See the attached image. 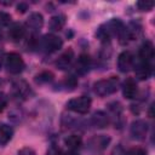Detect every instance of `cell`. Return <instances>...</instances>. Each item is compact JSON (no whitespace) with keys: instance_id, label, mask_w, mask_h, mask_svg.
Segmentation results:
<instances>
[{"instance_id":"obj_1","label":"cell","mask_w":155,"mask_h":155,"mask_svg":"<svg viewBox=\"0 0 155 155\" xmlns=\"http://www.w3.org/2000/svg\"><path fill=\"white\" fill-rule=\"evenodd\" d=\"M124 23L119 19V18H111L110 21H108L107 23L102 24L98 29H97V33L96 35L98 36L99 40L102 41H108L110 40L113 36L115 35H120V33L124 29Z\"/></svg>"},{"instance_id":"obj_2","label":"cell","mask_w":155,"mask_h":155,"mask_svg":"<svg viewBox=\"0 0 155 155\" xmlns=\"http://www.w3.org/2000/svg\"><path fill=\"white\" fill-rule=\"evenodd\" d=\"M119 79L115 76H110L108 79H102L99 81H97L93 85V91L96 94H98L99 97H105L109 94H113L117 91L119 88Z\"/></svg>"},{"instance_id":"obj_3","label":"cell","mask_w":155,"mask_h":155,"mask_svg":"<svg viewBox=\"0 0 155 155\" xmlns=\"http://www.w3.org/2000/svg\"><path fill=\"white\" fill-rule=\"evenodd\" d=\"M91 98L87 96H80L76 98H73L70 101H68L67 103V109L78 113V114H86L88 113L90 108H91Z\"/></svg>"},{"instance_id":"obj_4","label":"cell","mask_w":155,"mask_h":155,"mask_svg":"<svg viewBox=\"0 0 155 155\" xmlns=\"http://www.w3.org/2000/svg\"><path fill=\"white\" fill-rule=\"evenodd\" d=\"M39 46H40V48L42 51H45L47 53H53V52L58 51L63 46V41L57 35L47 34V35L42 36V39H40Z\"/></svg>"},{"instance_id":"obj_5","label":"cell","mask_w":155,"mask_h":155,"mask_svg":"<svg viewBox=\"0 0 155 155\" xmlns=\"http://www.w3.org/2000/svg\"><path fill=\"white\" fill-rule=\"evenodd\" d=\"M5 67L11 74H19L24 69V61L18 53L11 52L5 57Z\"/></svg>"},{"instance_id":"obj_6","label":"cell","mask_w":155,"mask_h":155,"mask_svg":"<svg viewBox=\"0 0 155 155\" xmlns=\"http://www.w3.org/2000/svg\"><path fill=\"white\" fill-rule=\"evenodd\" d=\"M134 67V57L132 52L124 51L117 57V68L121 73H127Z\"/></svg>"},{"instance_id":"obj_7","label":"cell","mask_w":155,"mask_h":155,"mask_svg":"<svg viewBox=\"0 0 155 155\" xmlns=\"http://www.w3.org/2000/svg\"><path fill=\"white\" fill-rule=\"evenodd\" d=\"M131 136L132 138L137 139V140H142L145 138L147 133H148V124L144 120H136L132 122L131 125Z\"/></svg>"},{"instance_id":"obj_8","label":"cell","mask_w":155,"mask_h":155,"mask_svg":"<svg viewBox=\"0 0 155 155\" xmlns=\"http://www.w3.org/2000/svg\"><path fill=\"white\" fill-rule=\"evenodd\" d=\"M154 56H155V50H154L153 42L151 41H144L142 44V46L139 47V53H138L139 61L151 64V61H153Z\"/></svg>"},{"instance_id":"obj_9","label":"cell","mask_w":155,"mask_h":155,"mask_svg":"<svg viewBox=\"0 0 155 155\" xmlns=\"http://www.w3.org/2000/svg\"><path fill=\"white\" fill-rule=\"evenodd\" d=\"M134 71H136V76L139 80H147L153 74V65L150 63H144L139 61V63L134 65Z\"/></svg>"},{"instance_id":"obj_10","label":"cell","mask_w":155,"mask_h":155,"mask_svg":"<svg viewBox=\"0 0 155 155\" xmlns=\"http://www.w3.org/2000/svg\"><path fill=\"white\" fill-rule=\"evenodd\" d=\"M137 92H138V87H137L136 81L132 78L126 79L122 84V94H124V97L128 98V99L136 98Z\"/></svg>"},{"instance_id":"obj_11","label":"cell","mask_w":155,"mask_h":155,"mask_svg":"<svg viewBox=\"0 0 155 155\" xmlns=\"http://www.w3.org/2000/svg\"><path fill=\"white\" fill-rule=\"evenodd\" d=\"M91 125L94 127V128H104L108 126L109 124V115L105 114L104 111H96L92 116H91V120H90Z\"/></svg>"},{"instance_id":"obj_12","label":"cell","mask_w":155,"mask_h":155,"mask_svg":"<svg viewBox=\"0 0 155 155\" xmlns=\"http://www.w3.org/2000/svg\"><path fill=\"white\" fill-rule=\"evenodd\" d=\"M25 35V29L21 23H13L8 28V38L13 42L21 41Z\"/></svg>"},{"instance_id":"obj_13","label":"cell","mask_w":155,"mask_h":155,"mask_svg":"<svg viewBox=\"0 0 155 155\" xmlns=\"http://www.w3.org/2000/svg\"><path fill=\"white\" fill-rule=\"evenodd\" d=\"M73 58H74V51L71 48H69L65 52H63L59 56V58L56 61V67L61 70H65L70 67V64L73 62Z\"/></svg>"},{"instance_id":"obj_14","label":"cell","mask_w":155,"mask_h":155,"mask_svg":"<svg viewBox=\"0 0 155 155\" xmlns=\"http://www.w3.org/2000/svg\"><path fill=\"white\" fill-rule=\"evenodd\" d=\"M42 24H44V17H42L41 13H39V12H33V13L29 15V17H28V19H27V27H28L30 30L38 31V30L41 29Z\"/></svg>"},{"instance_id":"obj_15","label":"cell","mask_w":155,"mask_h":155,"mask_svg":"<svg viewBox=\"0 0 155 155\" xmlns=\"http://www.w3.org/2000/svg\"><path fill=\"white\" fill-rule=\"evenodd\" d=\"M91 67V58L88 54L86 53H82L79 56L78 61H76V64H75V70L78 74L82 75V74H86L88 71Z\"/></svg>"},{"instance_id":"obj_16","label":"cell","mask_w":155,"mask_h":155,"mask_svg":"<svg viewBox=\"0 0 155 155\" xmlns=\"http://www.w3.org/2000/svg\"><path fill=\"white\" fill-rule=\"evenodd\" d=\"M12 88H13L15 94H16L17 97H22V98L27 97L28 93H29V91H30L28 84H27L25 81H23V80H17V81H15L13 85H12Z\"/></svg>"},{"instance_id":"obj_17","label":"cell","mask_w":155,"mask_h":155,"mask_svg":"<svg viewBox=\"0 0 155 155\" xmlns=\"http://www.w3.org/2000/svg\"><path fill=\"white\" fill-rule=\"evenodd\" d=\"M109 142H110V138L109 137L101 134V136H97V137H94V138L91 139L90 147L92 149H94V150H103V149H105L108 147Z\"/></svg>"},{"instance_id":"obj_18","label":"cell","mask_w":155,"mask_h":155,"mask_svg":"<svg viewBox=\"0 0 155 155\" xmlns=\"http://www.w3.org/2000/svg\"><path fill=\"white\" fill-rule=\"evenodd\" d=\"M13 136V130L11 126L6 124H0V144L5 145L7 144Z\"/></svg>"},{"instance_id":"obj_19","label":"cell","mask_w":155,"mask_h":155,"mask_svg":"<svg viewBox=\"0 0 155 155\" xmlns=\"http://www.w3.org/2000/svg\"><path fill=\"white\" fill-rule=\"evenodd\" d=\"M64 24H65V17L62 16V15H57V16L51 17V19H50V22H48V27H50V29L53 30V31H59V30H62L63 27H64Z\"/></svg>"},{"instance_id":"obj_20","label":"cell","mask_w":155,"mask_h":155,"mask_svg":"<svg viewBox=\"0 0 155 155\" xmlns=\"http://www.w3.org/2000/svg\"><path fill=\"white\" fill-rule=\"evenodd\" d=\"M64 144L69 148V150H76V149H79L80 147H81V144H82V139H81V137L80 136H78V134H70V136H68L65 139H64Z\"/></svg>"},{"instance_id":"obj_21","label":"cell","mask_w":155,"mask_h":155,"mask_svg":"<svg viewBox=\"0 0 155 155\" xmlns=\"http://www.w3.org/2000/svg\"><path fill=\"white\" fill-rule=\"evenodd\" d=\"M136 6L140 11H150L154 7V2L153 1H148V0H140V1L136 2Z\"/></svg>"},{"instance_id":"obj_22","label":"cell","mask_w":155,"mask_h":155,"mask_svg":"<svg viewBox=\"0 0 155 155\" xmlns=\"http://www.w3.org/2000/svg\"><path fill=\"white\" fill-rule=\"evenodd\" d=\"M53 78V74L51 71H42L40 73L38 76H36V81L40 82V84H44V82H50Z\"/></svg>"},{"instance_id":"obj_23","label":"cell","mask_w":155,"mask_h":155,"mask_svg":"<svg viewBox=\"0 0 155 155\" xmlns=\"http://www.w3.org/2000/svg\"><path fill=\"white\" fill-rule=\"evenodd\" d=\"M11 21V16L6 12H0V27L7 25Z\"/></svg>"},{"instance_id":"obj_24","label":"cell","mask_w":155,"mask_h":155,"mask_svg":"<svg viewBox=\"0 0 155 155\" xmlns=\"http://www.w3.org/2000/svg\"><path fill=\"white\" fill-rule=\"evenodd\" d=\"M126 155H147V150L143 148H132L126 153Z\"/></svg>"},{"instance_id":"obj_25","label":"cell","mask_w":155,"mask_h":155,"mask_svg":"<svg viewBox=\"0 0 155 155\" xmlns=\"http://www.w3.org/2000/svg\"><path fill=\"white\" fill-rule=\"evenodd\" d=\"M64 84H65V86L67 87H75L76 86V84H78V80H76V78H74L73 75H69V76H67L65 78V80H64Z\"/></svg>"},{"instance_id":"obj_26","label":"cell","mask_w":155,"mask_h":155,"mask_svg":"<svg viewBox=\"0 0 155 155\" xmlns=\"http://www.w3.org/2000/svg\"><path fill=\"white\" fill-rule=\"evenodd\" d=\"M18 155H35V151L31 148H23L18 151Z\"/></svg>"},{"instance_id":"obj_27","label":"cell","mask_w":155,"mask_h":155,"mask_svg":"<svg viewBox=\"0 0 155 155\" xmlns=\"http://www.w3.org/2000/svg\"><path fill=\"white\" fill-rule=\"evenodd\" d=\"M6 104H7V99H6V97L0 92V111H2V110L5 109Z\"/></svg>"},{"instance_id":"obj_28","label":"cell","mask_w":155,"mask_h":155,"mask_svg":"<svg viewBox=\"0 0 155 155\" xmlns=\"http://www.w3.org/2000/svg\"><path fill=\"white\" fill-rule=\"evenodd\" d=\"M27 8H28V6H27V4H24V2H21V4L17 6V11H18V12H22V13L25 12Z\"/></svg>"},{"instance_id":"obj_29","label":"cell","mask_w":155,"mask_h":155,"mask_svg":"<svg viewBox=\"0 0 155 155\" xmlns=\"http://www.w3.org/2000/svg\"><path fill=\"white\" fill-rule=\"evenodd\" d=\"M62 155H79L76 151H74V150H69V151H67V153H63Z\"/></svg>"},{"instance_id":"obj_30","label":"cell","mask_w":155,"mask_h":155,"mask_svg":"<svg viewBox=\"0 0 155 155\" xmlns=\"http://www.w3.org/2000/svg\"><path fill=\"white\" fill-rule=\"evenodd\" d=\"M2 59H4V52L0 51V68H1V64H2Z\"/></svg>"},{"instance_id":"obj_31","label":"cell","mask_w":155,"mask_h":155,"mask_svg":"<svg viewBox=\"0 0 155 155\" xmlns=\"http://www.w3.org/2000/svg\"><path fill=\"white\" fill-rule=\"evenodd\" d=\"M47 155H58V153H57V151H54V150H51V151H48V153H47Z\"/></svg>"},{"instance_id":"obj_32","label":"cell","mask_w":155,"mask_h":155,"mask_svg":"<svg viewBox=\"0 0 155 155\" xmlns=\"http://www.w3.org/2000/svg\"><path fill=\"white\" fill-rule=\"evenodd\" d=\"M0 39H1V31H0Z\"/></svg>"}]
</instances>
